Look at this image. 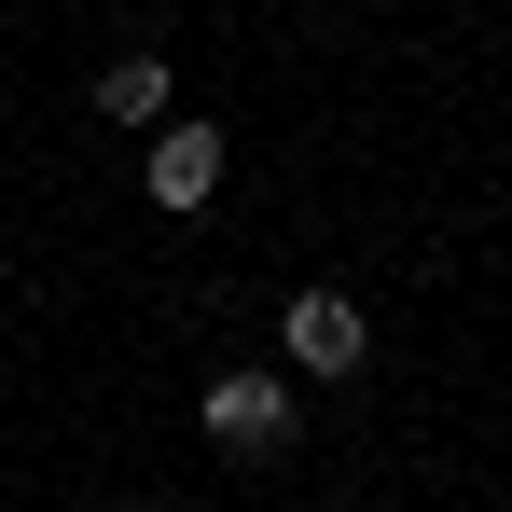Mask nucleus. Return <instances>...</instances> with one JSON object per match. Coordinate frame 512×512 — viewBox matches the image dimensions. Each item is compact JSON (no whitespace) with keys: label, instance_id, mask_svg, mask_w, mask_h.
I'll list each match as a JSON object with an SVG mask.
<instances>
[{"label":"nucleus","instance_id":"nucleus-1","mask_svg":"<svg viewBox=\"0 0 512 512\" xmlns=\"http://www.w3.org/2000/svg\"><path fill=\"white\" fill-rule=\"evenodd\" d=\"M139 180H153V208H208V194H222V139H208V125H153Z\"/></svg>","mask_w":512,"mask_h":512},{"label":"nucleus","instance_id":"nucleus-3","mask_svg":"<svg viewBox=\"0 0 512 512\" xmlns=\"http://www.w3.org/2000/svg\"><path fill=\"white\" fill-rule=\"evenodd\" d=\"M277 429H291V388H277V374H222V388H208V443L250 457V443H277Z\"/></svg>","mask_w":512,"mask_h":512},{"label":"nucleus","instance_id":"nucleus-2","mask_svg":"<svg viewBox=\"0 0 512 512\" xmlns=\"http://www.w3.org/2000/svg\"><path fill=\"white\" fill-rule=\"evenodd\" d=\"M291 360L305 374H360V305L346 291H291Z\"/></svg>","mask_w":512,"mask_h":512},{"label":"nucleus","instance_id":"nucleus-4","mask_svg":"<svg viewBox=\"0 0 512 512\" xmlns=\"http://www.w3.org/2000/svg\"><path fill=\"white\" fill-rule=\"evenodd\" d=\"M97 111L111 125H167V56H111L97 70Z\"/></svg>","mask_w":512,"mask_h":512}]
</instances>
